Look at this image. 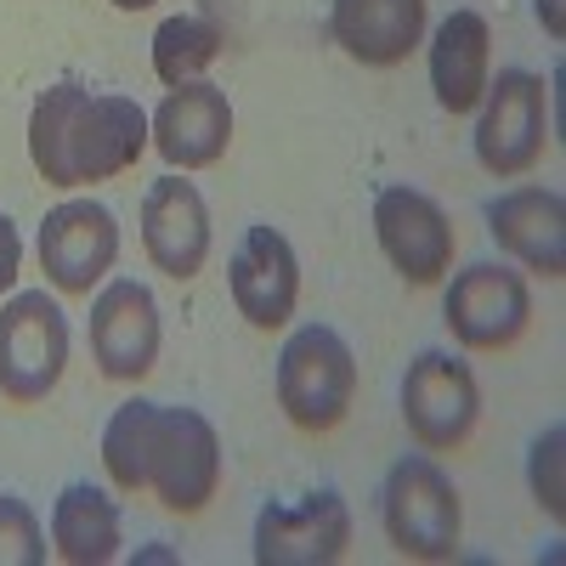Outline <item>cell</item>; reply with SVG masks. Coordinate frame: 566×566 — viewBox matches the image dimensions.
<instances>
[{
  "mask_svg": "<svg viewBox=\"0 0 566 566\" xmlns=\"http://www.w3.org/2000/svg\"><path fill=\"white\" fill-rule=\"evenodd\" d=\"M148 148V114L125 91H85L80 80H57L29 108V159L45 187L114 181L136 170Z\"/></svg>",
  "mask_w": 566,
  "mask_h": 566,
  "instance_id": "obj_1",
  "label": "cell"
},
{
  "mask_svg": "<svg viewBox=\"0 0 566 566\" xmlns=\"http://www.w3.org/2000/svg\"><path fill=\"white\" fill-rule=\"evenodd\" d=\"M227 290H232V306H239V317L250 328H261V335L283 328L295 317V301H301L295 244L266 221L244 227L239 250H232V266H227Z\"/></svg>",
  "mask_w": 566,
  "mask_h": 566,
  "instance_id": "obj_13",
  "label": "cell"
},
{
  "mask_svg": "<svg viewBox=\"0 0 566 566\" xmlns=\"http://www.w3.org/2000/svg\"><path fill=\"white\" fill-rule=\"evenodd\" d=\"M108 7H119V12H148V7H159V0H108Z\"/></svg>",
  "mask_w": 566,
  "mask_h": 566,
  "instance_id": "obj_26",
  "label": "cell"
},
{
  "mask_svg": "<svg viewBox=\"0 0 566 566\" xmlns=\"http://www.w3.org/2000/svg\"><path fill=\"white\" fill-rule=\"evenodd\" d=\"M85 335H91V363H97L103 380H114V386L148 380L154 363H159V340H165L154 290L136 283V277L103 283V295L91 301Z\"/></svg>",
  "mask_w": 566,
  "mask_h": 566,
  "instance_id": "obj_11",
  "label": "cell"
},
{
  "mask_svg": "<svg viewBox=\"0 0 566 566\" xmlns=\"http://www.w3.org/2000/svg\"><path fill=\"white\" fill-rule=\"evenodd\" d=\"M560 448H566V424L555 419L549 431L533 442V459H527V482H533V499L549 522L560 527L566 522V488H560Z\"/></svg>",
  "mask_w": 566,
  "mask_h": 566,
  "instance_id": "obj_23",
  "label": "cell"
},
{
  "mask_svg": "<svg viewBox=\"0 0 566 566\" xmlns=\"http://www.w3.org/2000/svg\"><path fill=\"white\" fill-rule=\"evenodd\" d=\"M154 419L159 402L130 397L103 424V470L119 493H148V448H154Z\"/></svg>",
  "mask_w": 566,
  "mask_h": 566,
  "instance_id": "obj_20",
  "label": "cell"
},
{
  "mask_svg": "<svg viewBox=\"0 0 566 566\" xmlns=\"http://www.w3.org/2000/svg\"><path fill=\"white\" fill-rule=\"evenodd\" d=\"M119 544H125L119 499L91 482H69L52 504V549L69 566H108L119 560Z\"/></svg>",
  "mask_w": 566,
  "mask_h": 566,
  "instance_id": "obj_19",
  "label": "cell"
},
{
  "mask_svg": "<svg viewBox=\"0 0 566 566\" xmlns=\"http://www.w3.org/2000/svg\"><path fill=\"white\" fill-rule=\"evenodd\" d=\"M533 12H538V23H544L549 40L566 34V0H533Z\"/></svg>",
  "mask_w": 566,
  "mask_h": 566,
  "instance_id": "obj_25",
  "label": "cell"
},
{
  "mask_svg": "<svg viewBox=\"0 0 566 566\" xmlns=\"http://www.w3.org/2000/svg\"><path fill=\"white\" fill-rule=\"evenodd\" d=\"M142 250L170 283H193L210 261V205L176 170L159 176L142 199Z\"/></svg>",
  "mask_w": 566,
  "mask_h": 566,
  "instance_id": "obj_14",
  "label": "cell"
},
{
  "mask_svg": "<svg viewBox=\"0 0 566 566\" xmlns=\"http://www.w3.org/2000/svg\"><path fill=\"white\" fill-rule=\"evenodd\" d=\"M18 272H23V232L7 210H0V295L18 283Z\"/></svg>",
  "mask_w": 566,
  "mask_h": 566,
  "instance_id": "obj_24",
  "label": "cell"
},
{
  "mask_svg": "<svg viewBox=\"0 0 566 566\" xmlns=\"http://www.w3.org/2000/svg\"><path fill=\"white\" fill-rule=\"evenodd\" d=\"M40 272L57 295L85 301L119 261V216L97 199H69L40 221Z\"/></svg>",
  "mask_w": 566,
  "mask_h": 566,
  "instance_id": "obj_10",
  "label": "cell"
},
{
  "mask_svg": "<svg viewBox=\"0 0 566 566\" xmlns=\"http://www.w3.org/2000/svg\"><path fill=\"white\" fill-rule=\"evenodd\" d=\"M476 165L499 181L527 176L549 148V85L533 69H499L476 108Z\"/></svg>",
  "mask_w": 566,
  "mask_h": 566,
  "instance_id": "obj_5",
  "label": "cell"
},
{
  "mask_svg": "<svg viewBox=\"0 0 566 566\" xmlns=\"http://www.w3.org/2000/svg\"><path fill=\"white\" fill-rule=\"evenodd\" d=\"M374 239H380L397 277L413 283V290L442 283L453 272V255H459V232H453L448 210L408 181H391L374 193Z\"/></svg>",
  "mask_w": 566,
  "mask_h": 566,
  "instance_id": "obj_9",
  "label": "cell"
},
{
  "mask_svg": "<svg viewBox=\"0 0 566 566\" xmlns=\"http://www.w3.org/2000/svg\"><path fill=\"white\" fill-rule=\"evenodd\" d=\"M493 80V29L482 12H448L431 34V91L442 114H476L482 108V91Z\"/></svg>",
  "mask_w": 566,
  "mask_h": 566,
  "instance_id": "obj_18",
  "label": "cell"
},
{
  "mask_svg": "<svg viewBox=\"0 0 566 566\" xmlns=\"http://www.w3.org/2000/svg\"><path fill=\"white\" fill-rule=\"evenodd\" d=\"M352 549V504L340 488H317L295 504H261L255 566H335Z\"/></svg>",
  "mask_w": 566,
  "mask_h": 566,
  "instance_id": "obj_12",
  "label": "cell"
},
{
  "mask_svg": "<svg viewBox=\"0 0 566 566\" xmlns=\"http://www.w3.org/2000/svg\"><path fill=\"white\" fill-rule=\"evenodd\" d=\"M442 323L464 352H510L533 328V290L504 261H470L442 290Z\"/></svg>",
  "mask_w": 566,
  "mask_h": 566,
  "instance_id": "obj_6",
  "label": "cell"
},
{
  "mask_svg": "<svg viewBox=\"0 0 566 566\" xmlns=\"http://www.w3.org/2000/svg\"><path fill=\"white\" fill-rule=\"evenodd\" d=\"M380 527L402 560H453L464 538V504L431 453H402L380 488Z\"/></svg>",
  "mask_w": 566,
  "mask_h": 566,
  "instance_id": "obj_3",
  "label": "cell"
},
{
  "mask_svg": "<svg viewBox=\"0 0 566 566\" xmlns=\"http://www.w3.org/2000/svg\"><path fill=\"white\" fill-rule=\"evenodd\" d=\"M488 239L522 261L527 272L560 283L566 277V199L555 187H538V181H522L510 193L488 199Z\"/></svg>",
  "mask_w": 566,
  "mask_h": 566,
  "instance_id": "obj_16",
  "label": "cell"
},
{
  "mask_svg": "<svg viewBox=\"0 0 566 566\" xmlns=\"http://www.w3.org/2000/svg\"><path fill=\"white\" fill-rule=\"evenodd\" d=\"M482 419V386L476 374H470L464 357L453 352H419L402 374V424L413 448L424 453H453L470 442V431H476Z\"/></svg>",
  "mask_w": 566,
  "mask_h": 566,
  "instance_id": "obj_7",
  "label": "cell"
},
{
  "mask_svg": "<svg viewBox=\"0 0 566 566\" xmlns=\"http://www.w3.org/2000/svg\"><path fill=\"white\" fill-rule=\"evenodd\" d=\"M148 493L170 515H199L221 493V437L199 408L159 402L154 448H148Z\"/></svg>",
  "mask_w": 566,
  "mask_h": 566,
  "instance_id": "obj_8",
  "label": "cell"
},
{
  "mask_svg": "<svg viewBox=\"0 0 566 566\" xmlns=\"http://www.w3.org/2000/svg\"><path fill=\"white\" fill-rule=\"evenodd\" d=\"M69 368V312L57 295L23 290L0 301V397L12 408H34L63 386Z\"/></svg>",
  "mask_w": 566,
  "mask_h": 566,
  "instance_id": "obj_4",
  "label": "cell"
},
{
  "mask_svg": "<svg viewBox=\"0 0 566 566\" xmlns=\"http://www.w3.org/2000/svg\"><path fill=\"white\" fill-rule=\"evenodd\" d=\"M221 23L199 18V12H181V18H165L154 29V74L165 85H187V80H205V69L221 57Z\"/></svg>",
  "mask_w": 566,
  "mask_h": 566,
  "instance_id": "obj_21",
  "label": "cell"
},
{
  "mask_svg": "<svg viewBox=\"0 0 566 566\" xmlns=\"http://www.w3.org/2000/svg\"><path fill=\"white\" fill-rule=\"evenodd\" d=\"M328 34L363 69H397L424 45V0H328Z\"/></svg>",
  "mask_w": 566,
  "mask_h": 566,
  "instance_id": "obj_17",
  "label": "cell"
},
{
  "mask_svg": "<svg viewBox=\"0 0 566 566\" xmlns=\"http://www.w3.org/2000/svg\"><path fill=\"white\" fill-rule=\"evenodd\" d=\"M277 408L283 419L306 437H328L335 424H346L357 402V357L346 346L340 328L328 323H301L277 352Z\"/></svg>",
  "mask_w": 566,
  "mask_h": 566,
  "instance_id": "obj_2",
  "label": "cell"
},
{
  "mask_svg": "<svg viewBox=\"0 0 566 566\" xmlns=\"http://www.w3.org/2000/svg\"><path fill=\"white\" fill-rule=\"evenodd\" d=\"M148 136L170 170H210L232 148V103L210 80L170 85L148 119Z\"/></svg>",
  "mask_w": 566,
  "mask_h": 566,
  "instance_id": "obj_15",
  "label": "cell"
},
{
  "mask_svg": "<svg viewBox=\"0 0 566 566\" xmlns=\"http://www.w3.org/2000/svg\"><path fill=\"white\" fill-rule=\"evenodd\" d=\"M0 566H45V527L18 493H0Z\"/></svg>",
  "mask_w": 566,
  "mask_h": 566,
  "instance_id": "obj_22",
  "label": "cell"
}]
</instances>
